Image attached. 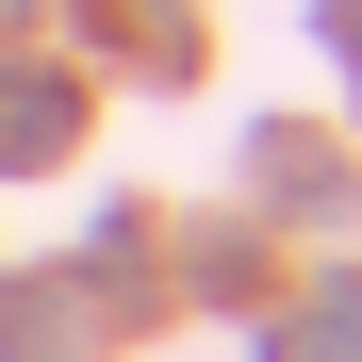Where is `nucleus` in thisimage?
Instances as JSON below:
<instances>
[{"label": "nucleus", "mask_w": 362, "mask_h": 362, "mask_svg": "<svg viewBox=\"0 0 362 362\" xmlns=\"http://www.w3.org/2000/svg\"><path fill=\"white\" fill-rule=\"evenodd\" d=\"M66 132H83V99H66V83H33V66H0V165H49Z\"/></svg>", "instance_id": "nucleus-1"}, {"label": "nucleus", "mask_w": 362, "mask_h": 362, "mask_svg": "<svg viewBox=\"0 0 362 362\" xmlns=\"http://www.w3.org/2000/svg\"><path fill=\"white\" fill-rule=\"evenodd\" d=\"M0 362H83V296L66 280H17L0 296Z\"/></svg>", "instance_id": "nucleus-2"}, {"label": "nucleus", "mask_w": 362, "mask_h": 362, "mask_svg": "<svg viewBox=\"0 0 362 362\" xmlns=\"http://www.w3.org/2000/svg\"><path fill=\"white\" fill-rule=\"evenodd\" d=\"M280 362H362V296H329V313H313V329H296Z\"/></svg>", "instance_id": "nucleus-3"}]
</instances>
